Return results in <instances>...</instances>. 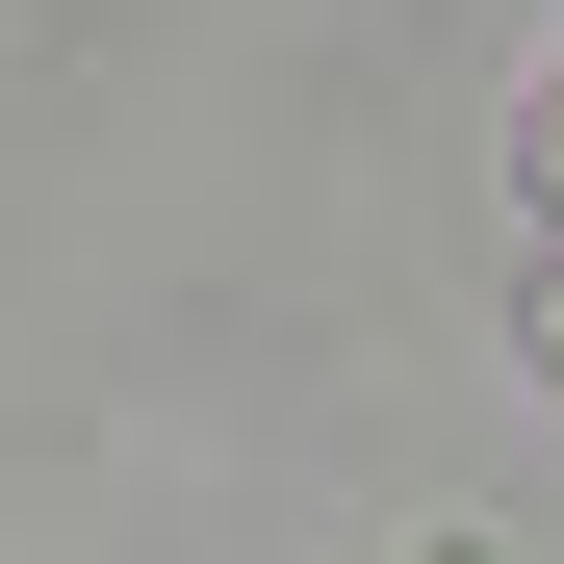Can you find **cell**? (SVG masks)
I'll use <instances>...</instances> for the list:
<instances>
[{"instance_id": "obj_1", "label": "cell", "mask_w": 564, "mask_h": 564, "mask_svg": "<svg viewBox=\"0 0 564 564\" xmlns=\"http://www.w3.org/2000/svg\"><path fill=\"white\" fill-rule=\"evenodd\" d=\"M539 206H564V77H539Z\"/></svg>"}]
</instances>
